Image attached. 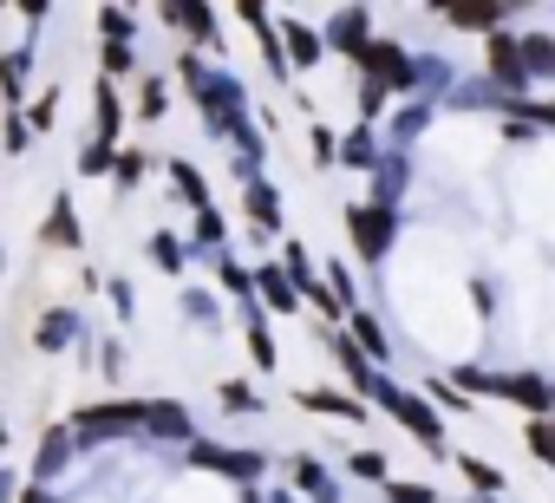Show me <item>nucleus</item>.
Wrapping results in <instances>:
<instances>
[{
    "mask_svg": "<svg viewBox=\"0 0 555 503\" xmlns=\"http://www.w3.org/2000/svg\"><path fill=\"white\" fill-rule=\"evenodd\" d=\"M366 399H379V405H386V412H392L418 444H425V451H444V418L431 412V399H418V392H405V386H392V379H373V392H366Z\"/></svg>",
    "mask_w": 555,
    "mask_h": 503,
    "instance_id": "nucleus-1",
    "label": "nucleus"
},
{
    "mask_svg": "<svg viewBox=\"0 0 555 503\" xmlns=\"http://www.w3.org/2000/svg\"><path fill=\"white\" fill-rule=\"evenodd\" d=\"M483 66H490V86H496L503 99H516V105H522V92H529L522 40H516V34H490V40H483Z\"/></svg>",
    "mask_w": 555,
    "mask_h": 503,
    "instance_id": "nucleus-2",
    "label": "nucleus"
},
{
    "mask_svg": "<svg viewBox=\"0 0 555 503\" xmlns=\"http://www.w3.org/2000/svg\"><path fill=\"white\" fill-rule=\"evenodd\" d=\"M392 229H399V216L386 203H347V235H353V248L366 262H379L392 248Z\"/></svg>",
    "mask_w": 555,
    "mask_h": 503,
    "instance_id": "nucleus-3",
    "label": "nucleus"
},
{
    "mask_svg": "<svg viewBox=\"0 0 555 503\" xmlns=\"http://www.w3.org/2000/svg\"><path fill=\"white\" fill-rule=\"evenodd\" d=\"M360 73H366V86H386V92H405V86H418V66L405 60V47H392V40H373L360 60H353Z\"/></svg>",
    "mask_w": 555,
    "mask_h": 503,
    "instance_id": "nucleus-4",
    "label": "nucleus"
},
{
    "mask_svg": "<svg viewBox=\"0 0 555 503\" xmlns=\"http://www.w3.org/2000/svg\"><path fill=\"white\" fill-rule=\"evenodd\" d=\"M490 392L522 405L529 418H555V386H542L535 373H490Z\"/></svg>",
    "mask_w": 555,
    "mask_h": 503,
    "instance_id": "nucleus-5",
    "label": "nucleus"
},
{
    "mask_svg": "<svg viewBox=\"0 0 555 503\" xmlns=\"http://www.w3.org/2000/svg\"><path fill=\"white\" fill-rule=\"evenodd\" d=\"M131 425H151V405H99V412H79V438H105V431H131Z\"/></svg>",
    "mask_w": 555,
    "mask_h": 503,
    "instance_id": "nucleus-6",
    "label": "nucleus"
},
{
    "mask_svg": "<svg viewBox=\"0 0 555 503\" xmlns=\"http://www.w3.org/2000/svg\"><path fill=\"white\" fill-rule=\"evenodd\" d=\"M190 457H196L203 470H222V477H242V483H248V477H261V451H222V444H196Z\"/></svg>",
    "mask_w": 555,
    "mask_h": 503,
    "instance_id": "nucleus-7",
    "label": "nucleus"
},
{
    "mask_svg": "<svg viewBox=\"0 0 555 503\" xmlns=\"http://www.w3.org/2000/svg\"><path fill=\"white\" fill-rule=\"evenodd\" d=\"M327 40H334L347 60H360V53L373 47V40H366V8H347V14H334V34H327Z\"/></svg>",
    "mask_w": 555,
    "mask_h": 503,
    "instance_id": "nucleus-8",
    "label": "nucleus"
},
{
    "mask_svg": "<svg viewBox=\"0 0 555 503\" xmlns=\"http://www.w3.org/2000/svg\"><path fill=\"white\" fill-rule=\"evenodd\" d=\"M301 405H308V412H327V418H366L360 392H321V386H308V392H301Z\"/></svg>",
    "mask_w": 555,
    "mask_h": 503,
    "instance_id": "nucleus-9",
    "label": "nucleus"
},
{
    "mask_svg": "<svg viewBox=\"0 0 555 503\" xmlns=\"http://www.w3.org/2000/svg\"><path fill=\"white\" fill-rule=\"evenodd\" d=\"M444 21L464 27V34H483V40H490V34L503 27V8H444Z\"/></svg>",
    "mask_w": 555,
    "mask_h": 503,
    "instance_id": "nucleus-10",
    "label": "nucleus"
},
{
    "mask_svg": "<svg viewBox=\"0 0 555 503\" xmlns=\"http://www.w3.org/2000/svg\"><path fill=\"white\" fill-rule=\"evenodd\" d=\"M522 66H529V79H555V34H529L522 40Z\"/></svg>",
    "mask_w": 555,
    "mask_h": 503,
    "instance_id": "nucleus-11",
    "label": "nucleus"
},
{
    "mask_svg": "<svg viewBox=\"0 0 555 503\" xmlns=\"http://www.w3.org/2000/svg\"><path fill=\"white\" fill-rule=\"evenodd\" d=\"M261 301H268L274 314H295V282H288L282 269H261Z\"/></svg>",
    "mask_w": 555,
    "mask_h": 503,
    "instance_id": "nucleus-12",
    "label": "nucleus"
},
{
    "mask_svg": "<svg viewBox=\"0 0 555 503\" xmlns=\"http://www.w3.org/2000/svg\"><path fill=\"white\" fill-rule=\"evenodd\" d=\"M353 340H360V353H373V360H386V353H392V347H386V334H379V321H373V314H360V308H353Z\"/></svg>",
    "mask_w": 555,
    "mask_h": 503,
    "instance_id": "nucleus-13",
    "label": "nucleus"
},
{
    "mask_svg": "<svg viewBox=\"0 0 555 503\" xmlns=\"http://www.w3.org/2000/svg\"><path fill=\"white\" fill-rule=\"evenodd\" d=\"M457 470H464V483H477V490H490V496L503 490V470H496V464H483V457H470V451L457 457Z\"/></svg>",
    "mask_w": 555,
    "mask_h": 503,
    "instance_id": "nucleus-14",
    "label": "nucleus"
},
{
    "mask_svg": "<svg viewBox=\"0 0 555 503\" xmlns=\"http://www.w3.org/2000/svg\"><path fill=\"white\" fill-rule=\"evenodd\" d=\"M522 444H529L542 464H555V418H529V425H522Z\"/></svg>",
    "mask_w": 555,
    "mask_h": 503,
    "instance_id": "nucleus-15",
    "label": "nucleus"
},
{
    "mask_svg": "<svg viewBox=\"0 0 555 503\" xmlns=\"http://www.w3.org/2000/svg\"><path fill=\"white\" fill-rule=\"evenodd\" d=\"M340 157H347L353 170H373V164H379V151H373V131H353V138L340 144Z\"/></svg>",
    "mask_w": 555,
    "mask_h": 503,
    "instance_id": "nucleus-16",
    "label": "nucleus"
},
{
    "mask_svg": "<svg viewBox=\"0 0 555 503\" xmlns=\"http://www.w3.org/2000/svg\"><path fill=\"white\" fill-rule=\"evenodd\" d=\"M295 483H301V490H314L321 503H334V490H327V470H321L314 457H295Z\"/></svg>",
    "mask_w": 555,
    "mask_h": 503,
    "instance_id": "nucleus-17",
    "label": "nucleus"
},
{
    "mask_svg": "<svg viewBox=\"0 0 555 503\" xmlns=\"http://www.w3.org/2000/svg\"><path fill=\"white\" fill-rule=\"evenodd\" d=\"M288 53H295V66H314V60H321V34H308V27H288Z\"/></svg>",
    "mask_w": 555,
    "mask_h": 503,
    "instance_id": "nucleus-18",
    "label": "nucleus"
},
{
    "mask_svg": "<svg viewBox=\"0 0 555 503\" xmlns=\"http://www.w3.org/2000/svg\"><path fill=\"white\" fill-rule=\"evenodd\" d=\"M248 216H255L261 229H274V222H282V209H274V190H248Z\"/></svg>",
    "mask_w": 555,
    "mask_h": 503,
    "instance_id": "nucleus-19",
    "label": "nucleus"
},
{
    "mask_svg": "<svg viewBox=\"0 0 555 503\" xmlns=\"http://www.w3.org/2000/svg\"><path fill=\"white\" fill-rule=\"evenodd\" d=\"M47 242H66V248L79 242V222H73V209H66V203L53 209V222H47Z\"/></svg>",
    "mask_w": 555,
    "mask_h": 503,
    "instance_id": "nucleus-20",
    "label": "nucleus"
},
{
    "mask_svg": "<svg viewBox=\"0 0 555 503\" xmlns=\"http://www.w3.org/2000/svg\"><path fill=\"white\" fill-rule=\"evenodd\" d=\"M151 425H157V431H170V438H183V431H190L183 405H151Z\"/></svg>",
    "mask_w": 555,
    "mask_h": 503,
    "instance_id": "nucleus-21",
    "label": "nucleus"
},
{
    "mask_svg": "<svg viewBox=\"0 0 555 503\" xmlns=\"http://www.w3.org/2000/svg\"><path fill=\"white\" fill-rule=\"evenodd\" d=\"M353 477H366V483H386V451H353Z\"/></svg>",
    "mask_w": 555,
    "mask_h": 503,
    "instance_id": "nucleus-22",
    "label": "nucleus"
},
{
    "mask_svg": "<svg viewBox=\"0 0 555 503\" xmlns=\"http://www.w3.org/2000/svg\"><path fill=\"white\" fill-rule=\"evenodd\" d=\"M386 503H438L431 483H386Z\"/></svg>",
    "mask_w": 555,
    "mask_h": 503,
    "instance_id": "nucleus-23",
    "label": "nucleus"
},
{
    "mask_svg": "<svg viewBox=\"0 0 555 503\" xmlns=\"http://www.w3.org/2000/svg\"><path fill=\"white\" fill-rule=\"evenodd\" d=\"M248 347H255V366H274V340H268L261 321H248Z\"/></svg>",
    "mask_w": 555,
    "mask_h": 503,
    "instance_id": "nucleus-24",
    "label": "nucleus"
},
{
    "mask_svg": "<svg viewBox=\"0 0 555 503\" xmlns=\"http://www.w3.org/2000/svg\"><path fill=\"white\" fill-rule=\"evenodd\" d=\"M386 99H392L386 86H360V112H366V118H379V112H386Z\"/></svg>",
    "mask_w": 555,
    "mask_h": 503,
    "instance_id": "nucleus-25",
    "label": "nucleus"
},
{
    "mask_svg": "<svg viewBox=\"0 0 555 503\" xmlns=\"http://www.w3.org/2000/svg\"><path fill=\"white\" fill-rule=\"evenodd\" d=\"M170 170H177V190H183V196H190V203H203V177H196V170H190V164H170Z\"/></svg>",
    "mask_w": 555,
    "mask_h": 503,
    "instance_id": "nucleus-26",
    "label": "nucleus"
},
{
    "mask_svg": "<svg viewBox=\"0 0 555 503\" xmlns=\"http://www.w3.org/2000/svg\"><path fill=\"white\" fill-rule=\"evenodd\" d=\"M222 405H235V412H255V392H248L242 379H229V386H222Z\"/></svg>",
    "mask_w": 555,
    "mask_h": 503,
    "instance_id": "nucleus-27",
    "label": "nucleus"
},
{
    "mask_svg": "<svg viewBox=\"0 0 555 503\" xmlns=\"http://www.w3.org/2000/svg\"><path fill=\"white\" fill-rule=\"evenodd\" d=\"M99 125H105V131H118V99H112V86L99 92Z\"/></svg>",
    "mask_w": 555,
    "mask_h": 503,
    "instance_id": "nucleus-28",
    "label": "nucleus"
},
{
    "mask_svg": "<svg viewBox=\"0 0 555 503\" xmlns=\"http://www.w3.org/2000/svg\"><path fill=\"white\" fill-rule=\"evenodd\" d=\"M105 164H112V151H105V144H99V151H79V170H92V177H99Z\"/></svg>",
    "mask_w": 555,
    "mask_h": 503,
    "instance_id": "nucleus-29",
    "label": "nucleus"
},
{
    "mask_svg": "<svg viewBox=\"0 0 555 503\" xmlns=\"http://www.w3.org/2000/svg\"><path fill=\"white\" fill-rule=\"evenodd\" d=\"M105 66H112V73H125V66H131V47H125V40H112V53H105Z\"/></svg>",
    "mask_w": 555,
    "mask_h": 503,
    "instance_id": "nucleus-30",
    "label": "nucleus"
},
{
    "mask_svg": "<svg viewBox=\"0 0 555 503\" xmlns=\"http://www.w3.org/2000/svg\"><path fill=\"white\" fill-rule=\"evenodd\" d=\"M144 118H164V86H144Z\"/></svg>",
    "mask_w": 555,
    "mask_h": 503,
    "instance_id": "nucleus-31",
    "label": "nucleus"
},
{
    "mask_svg": "<svg viewBox=\"0 0 555 503\" xmlns=\"http://www.w3.org/2000/svg\"><path fill=\"white\" fill-rule=\"evenodd\" d=\"M425 118H431V112H425V105H412V112H399V131H405V138H412V131H418V125H425Z\"/></svg>",
    "mask_w": 555,
    "mask_h": 503,
    "instance_id": "nucleus-32",
    "label": "nucleus"
},
{
    "mask_svg": "<svg viewBox=\"0 0 555 503\" xmlns=\"http://www.w3.org/2000/svg\"><path fill=\"white\" fill-rule=\"evenodd\" d=\"M144 177V157H118V183H138Z\"/></svg>",
    "mask_w": 555,
    "mask_h": 503,
    "instance_id": "nucleus-33",
    "label": "nucleus"
},
{
    "mask_svg": "<svg viewBox=\"0 0 555 503\" xmlns=\"http://www.w3.org/2000/svg\"><path fill=\"white\" fill-rule=\"evenodd\" d=\"M425 399H438V405H451V412H464V392H451V386H431Z\"/></svg>",
    "mask_w": 555,
    "mask_h": 503,
    "instance_id": "nucleus-34",
    "label": "nucleus"
},
{
    "mask_svg": "<svg viewBox=\"0 0 555 503\" xmlns=\"http://www.w3.org/2000/svg\"><path fill=\"white\" fill-rule=\"evenodd\" d=\"M542 118H548V125H555V99H548V105H542Z\"/></svg>",
    "mask_w": 555,
    "mask_h": 503,
    "instance_id": "nucleus-35",
    "label": "nucleus"
},
{
    "mask_svg": "<svg viewBox=\"0 0 555 503\" xmlns=\"http://www.w3.org/2000/svg\"><path fill=\"white\" fill-rule=\"evenodd\" d=\"M21 503H47V496H21Z\"/></svg>",
    "mask_w": 555,
    "mask_h": 503,
    "instance_id": "nucleus-36",
    "label": "nucleus"
}]
</instances>
